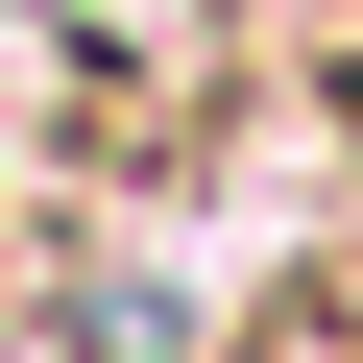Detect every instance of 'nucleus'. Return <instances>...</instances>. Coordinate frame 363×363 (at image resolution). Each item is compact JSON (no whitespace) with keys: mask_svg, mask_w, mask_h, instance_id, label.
Wrapping results in <instances>:
<instances>
[{"mask_svg":"<svg viewBox=\"0 0 363 363\" xmlns=\"http://www.w3.org/2000/svg\"><path fill=\"white\" fill-rule=\"evenodd\" d=\"M242 363H363V267H315V291H267V315H242Z\"/></svg>","mask_w":363,"mask_h":363,"instance_id":"obj_1","label":"nucleus"}]
</instances>
